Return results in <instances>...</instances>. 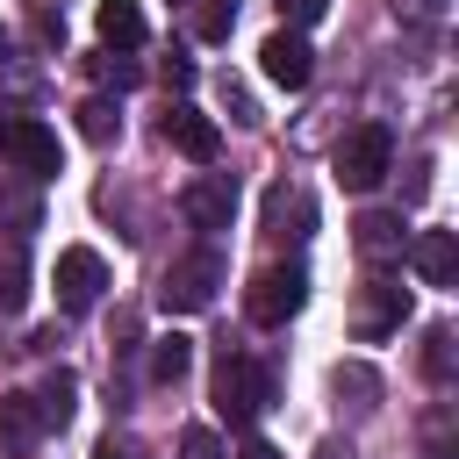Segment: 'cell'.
<instances>
[{
	"mask_svg": "<svg viewBox=\"0 0 459 459\" xmlns=\"http://www.w3.org/2000/svg\"><path fill=\"white\" fill-rule=\"evenodd\" d=\"M387 165H394V136H387L380 122H359V129L337 143V158H330V172H337L344 194H373V186L387 179Z\"/></svg>",
	"mask_w": 459,
	"mask_h": 459,
	"instance_id": "6da1fadb",
	"label": "cell"
},
{
	"mask_svg": "<svg viewBox=\"0 0 459 459\" xmlns=\"http://www.w3.org/2000/svg\"><path fill=\"white\" fill-rule=\"evenodd\" d=\"M301 301H308V273H301V265H265V273L244 287V316H251L258 330H280L287 316H301Z\"/></svg>",
	"mask_w": 459,
	"mask_h": 459,
	"instance_id": "7a4b0ae2",
	"label": "cell"
},
{
	"mask_svg": "<svg viewBox=\"0 0 459 459\" xmlns=\"http://www.w3.org/2000/svg\"><path fill=\"white\" fill-rule=\"evenodd\" d=\"M265 402H273V373L258 359H244V351H222V366H215V409L230 423H251Z\"/></svg>",
	"mask_w": 459,
	"mask_h": 459,
	"instance_id": "3957f363",
	"label": "cell"
},
{
	"mask_svg": "<svg viewBox=\"0 0 459 459\" xmlns=\"http://www.w3.org/2000/svg\"><path fill=\"white\" fill-rule=\"evenodd\" d=\"M0 158L22 165V179H57V129L36 115H7L0 122Z\"/></svg>",
	"mask_w": 459,
	"mask_h": 459,
	"instance_id": "277c9868",
	"label": "cell"
},
{
	"mask_svg": "<svg viewBox=\"0 0 459 459\" xmlns=\"http://www.w3.org/2000/svg\"><path fill=\"white\" fill-rule=\"evenodd\" d=\"M50 287H57V308H65V316H86V308L100 301V287H108V258H100L93 244H65Z\"/></svg>",
	"mask_w": 459,
	"mask_h": 459,
	"instance_id": "5b68a950",
	"label": "cell"
},
{
	"mask_svg": "<svg viewBox=\"0 0 459 459\" xmlns=\"http://www.w3.org/2000/svg\"><path fill=\"white\" fill-rule=\"evenodd\" d=\"M258 72H265L280 93H301V86H308V72H316L308 36H301V29H273V36L258 43Z\"/></svg>",
	"mask_w": 459,
	"mask_h": 459,
	"instance_id": "8992f818",
	"label": "cell"
},
{
	"mask_svg": "<svg viewBox=\"0 0 459 459\" xmlns=\"http://www.w3.org/2000/svg\"><path fill=\"white\" fill-rule=\"evenodd\" d=\"M215 280H222L215 251H194V258H179V265L165 273V287H158V308H179V316H194V308H208V301H215Z\"/></svg>",
	"mask_w": 459,
	"mask_h": 459,
	"instance_id": "52a82bcc",
	"label": "cell"
},
{
	"mask_svg": "<svg viewBox=\"0 0 459 459\" xmlns=\"http://www.w3.org/2000/svg\"><path fill=\"white\" fill-rule=\"evenodd\" d=\"M402 316H409V294H402L394 280H380V273H373V280L359 287V308H351V337H359V344H380L387 330H402Z\"/></svg>",
	"mask_w": 459,
	"mask_h": 459,
	"instance_id": "ba28073f",
	"label": "cell"
},
{
	"mask_svg": "<svg viewBox=\"0 0 459 459\" xmlns=\"http://www.w3.org/2000/svg\"><path fill=\"white\" fill-rule=\"evenodd\" d=\"M165 143L179 151V158H194V165H208L215 151H222V129L201 115V108H165Z\"/></svg>",
	"mask_w": 459,
	"mask_h": 459,
	"instance_id": "9c48e42d",
	"label": "cell"
},
{
	"mask_svg": "<svg viewBox=\"0 0 459 459\" xmlns=\"http://www.w3.org/2000/svg\"><path fill=\"white\" fill-rule=\"evenodd\" d=\"M179 215H186L194 230H230V215H237V186H230V179H194V186L179 194Z\"/></svg>",
	"mask_w": 459,
	"mask_h": 459,
	"instance_id": "30bf717a",
	"label": "cell"
},
{
	"mask_svg": "<svg viewBox=\"0 0 459 459\" xmlns=\"http://www.w3.org/2000/svg\"><path fill=\"white\" fill-rule=\"evenodd\" d=\"M409 265H416L430 287H452V280H459V237H452V230H423V237H409Z\"/></svg>",
	"mask_w": 459,
	"mask_h": 459,
	"instance_id": "8fae6325",
	"label": "cell"
},
{
	"mask_svg": "<svg viewBox=\"0 0 459 459\" xmlns=\"http://www.w3.org/2000/svg\"><path fill=\"white\" fill-rule=\"evenodd\" d=\"M93 29H100L108 50H136V43L151 36V22H143L136 0H100V7H93Z\"/></svg>",
	"mask_w": 459,
	"mask_h": 459,
	"instance_id": "7c38bea8",
	"label": "cell"
},
{
	"mask_svg": "<svg viewBox=\"0 0 459 459\" xmlns=\"http://www.w3.org/2000/svg\"><path fill=\"white\" fill-rule=\"evenodd\" d=\"M36 437H43V423H36V402H29V394H0V452L29 459V452H36Z\"/></svg>",
	"mask_w": 459,
	"mask_h": 459,
	"instance_id": "4fadbf2b",
	"label": "cell"
},
{
	"mask_svg": "<svg viewBox=\"0 0 459 459\" xmlns=\"http://www.w3.org/2000/svg\"><path fill=\"white\" fill-rule=\"evenodd\" d=\"M29 402H36V423H43V430H65V423H72V409H79V380L57 366V373H43V387H36Z\"/></svg>",
	"mask_w": 459,
	"mask_h": 459,
	"instance_id": "5bb4252c",
	"label": "cell"
},
{
	"mask_svg": "<svg viewBox=\"0 0 459 459\" xmlns=\"http://www.w3.org/2000/svg\"><path fill=\"white\" fill-rule=\"evenodd\" d=\"M351 237H359V251L366 258H394L409 237H402V215H387V208H366L359 222H351Z\"/></svg>",
	"mask_w": 459,
	"mask_h": 459,
	"instance_id": "9a60e30c",
	"label": "cell"
},
{
	"mask_svg": "<svg viewBox=\"0 0 459 459\" xmlns=\"http://www.w3.org/2000/svg\"><path fill=\"white\" fill-rule=\"evenodd\" d=\"M186 366H194V337H186V330H165V337L151 344V380H158V387H179Z\"/></svg>",
	"mask_w": 459,
	"mask_h": 459,
	"instance_id": "2e32d148",
	"label": "cell"
},
{
	"mask_svg": "<svg viewBox=\"0 0 459 459\" xmlns=\"http://www.w3.org/2000/svg\"><path fill=\"white\" fill-rule=\"evenodd\" d=\"M79 136H86V143H115V136H122V108H115L108 93L79 100Z\"/></svg>",
	"mask_w": 459,
	"mask_h": 459,
	"instance_id": "e0dca14e",
	"label": "cell"
},
{
	"mask_svg": "<svg viewBox=\"0 0 459 459\" xmlns=\"http://www.w3.org/2000/svg\"><path fill=\"white\" fill-rule=\"evenodd\" d=\"M194 29H201V43H230V29H237V0H201V7H194Z\"/></svg>",
	"mask_w": 459,
	"mask_h": 459,
	"instance_id": "ac0fdd59",
	"label": "cell"
},
{
	"mask_svg": "<svg viewBox=\"0 0 459 459\" xmlns=\"http://www.w3.org/2000/svg\"><path fill=\"white\" fill-rule=\"evenodd\" d=\"M265 222H273V237H287V222H308V201H301V194H287V186H273Z\"/></svg>",
	"mask_w": 459,
	"mask_h": 459,
	"instance_id": "d6986e66",
	"label": "cell"
},
{
	"mask_svg": "<svg viewBox=\"0 0 459 459\" xmlns=\"http://www.w3.org/2000/svg\"><path fill=\"white\" fill-rule=\"evenodd\" d=\"M93 79H100V86H136V65L115 57V50H100V57H93Z\"/></svg>",
	"mask_w": 459,
	"mask_h": 459,
	"instance_id": "ffe728a7",
	"label": "cell"
},
{
	"mask_svg": "<svg viewBox=\"0 0 459 459\" xmlns=\"http://www.w3.org/2000/svg\"><path fill=\"white\" fill-rule=\"evenodd\" d=\"M423 373H430V380H452V330H430V351H423Z\"/></svg>",
	"mask_w": 459,
	"mask_h": 459,
	"instance_id": "44dd1931",
	"label": "cell"
},
{
	"mask_svg": "<svg viewBox=\"0 0 459 459\" xmlns=\"http://www.w3.org/2000/svg\"><path fill=\"white\" fill-rule=\"evenodd\" d=\"M323 7L330 0H280V22L287 29H308V22H323Z\"/></svg>",
	"mask_w": 459,
	"mask_h": 459,
	"instance_id": "7402d4cb",
	"label": "cell"
},
{
	"mask_svg": "<svg viewBox=\"0 0 459 459\" xmlns=\"http://www.w3.org/2000/svg\"><path fill=\"white\" fill-rule=\"evenodd\" d=\"M179 459H222V445H215V430H201V423H194V430L179 437Z\"/></svg>",
	"mask_w": 459,
	"mask_h": 459,
	"instance_id": "603a6c76",
	"label": "cell"
},
{
	"mask_svg": "<svg viewBox=\"0 0 459 459\" xmlns=\"http://www.w3.org/2000/svg\"><path fill=\"white\" fill-rule=\"evenodd\" d=\"M22 308V258H7V273H0V316H14Z\"/></svg>",
	"mask_w": 459,
	"mask_h": 459,
	"instance_id": "cb8c5ba5",
	"label": "cell"
},
{
	"mask_svg": "<svg viewBox=\"0 0 459 459\" xmlns=\"http://www.w3.org/2000/svg\"><path fill=\"white\" fill-rule=\"evenodd\" d=\"M93 459H143V445H136V437H115V430H108V437L93 445Z\"/></svg>",
	"mask_w": 459,
	"mask_h": 459,
	"instance_id": "d4e9b609",
	"label": "cell"
},
{
	"mask_svg": "<svg viewBox=\"0 0 459 459\" xmlns=\"http://www.w3.org/2000/svg\"><path fill=\"white\" fill-rule=\"evenodd\" d=\"M165 86H194V65L186 57H165Z\"/></svg>",
	"mask_w": 459,
	"mask_h": 459,
	"instance_id": "484cf974",
	"label": "cell"
},
{
	"mask_svg": "<svg viewBox=\"0 0 459 459\" xmlns=\"http://www.w3.org/2000/svg\"><path fill=\"white\" fill-rule=\"evenodd\" d=\"M237 459H280V452H273V445H258V437H251V445H244V452H237Z\"/></svg>",
	"mask_w": 459,
	"mask_h": 459,
	"instance_id": "4316f807",
	"label": "cell"
},
{
	"mask_svg": "<svg viewBox=\"0 0 459 459\" xmlns=\"http://www.w3.org/2000/svg\"><path fill=\"white\" fill-rule=\"evenodd\" d=\"M316 459H351V445H316Z\"/></svg>",
	"mask_w": 459,
	"mask_h": 459,
	"instance_id": "83f0119b",
	"label": "cell"
},
{
	"mask_svg": "<svg viewBox=\"0 0 459 459\" xmlns=\"http://www.w3.org/2000/svg\"><path fill=\"white\" fill-rule=\"evenodd\" d=\"M0 50H7V43H0Z\"/></svg>",
	"mask_w": 459,
	"mask_h": 459,
	"instance_id": "f1b7e54d",
	"label": "cell"
}]
</instances>
